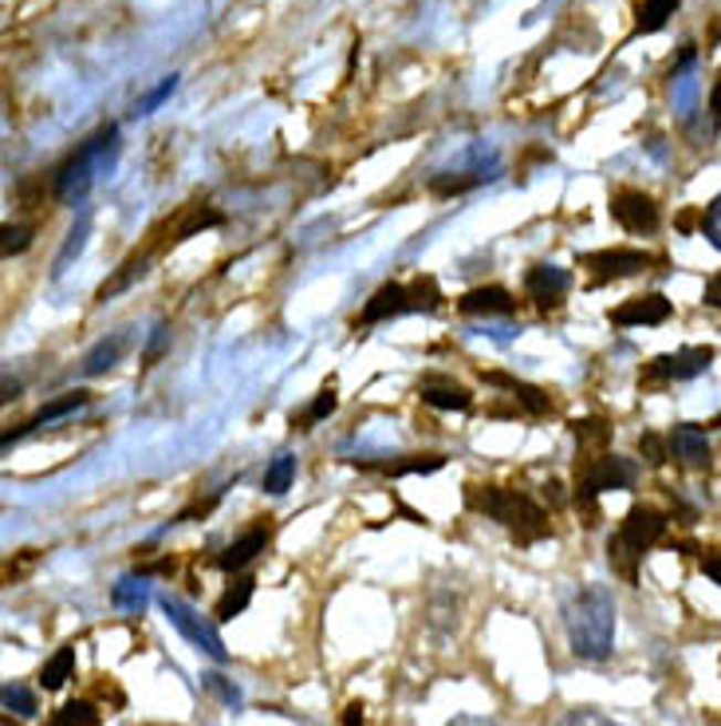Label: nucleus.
I'll return each mask as SVG.
<instances>
[{
	"instance_id": "obj_1",
	"label": "nucleus",
	"mask_w": 721,
	"mask_h": 726,
	"mask_svg": "<svg viewBox=\"0 0 721 726\" xmlns=\"http://www.w3.org/2000/svg\"><path fill=\"white\" fill-rule=\"evenodd\" d=\"M560 616H564V632H568V644L579 660L604 663L615 652V597L604 584L568 589Z\"/></svg>"
},
{
	"instance_id": "obj_2",
	"label": "nucleus",
	"mask_w": 721,
	"mask_h": 726,
	"mask_svg": "<svg viewBox=\"0 0 721 726\" xmlns=\"http://www.w3.org/2000/svg\"><path fill=\"white\" fill-rule=\"evenodd\" d=\"M469 509H478L485 518L501 521L509 533L516 537V544H536L552 533L548 509L529 494L505 490V486H469L466 490Z\"/></svg>"
},
{
	"instance_id": "obj_3",
	"label": "nucleus",
	"mask_w": 721,
	"mask_h": 726,
	"mask_svg": "<svg viewBox=\"0 0 721 726\" xmlns=\"http://www.w3.org/2000/svg\"><path fill=\"white\" fill-rule=\"evenodd\" d=\"M115 163H118V127L107 123V127H100L91 138H83L80 151L55 170V201H64V206L83 201L91 186H95V178L115 170Z\"/></svg>"
},
{
	"instance_id": "obj_4",
	"label": "nucleus",
	"mask_w": 721,
	"mask_h": 726,
	"mask_svg": "<svg viewBox=\"0 0 721 726\" xmlns=\"http://www.w3.org/2000/svg\"><path fill=\"white\" fill-rule=\"evenodd\" d=\"M667 526H670L667 514L655 506H635L631 514L623 518L619 533L607 544V557H612V564L627 577V581H635V564L642 561V553H647L658 537L667 533Z\"/></svg>"
},
{
	"instance_id": "obj_5",
	"label": "nucleus",
	"mask_w": 721,
	"mask_h": 726,
	"mask_svg": "<svg viewBox=\"0 0 721 726\" xmlns=\"http://www.w3.org/2000/svg\"><path fill=\"white\" fill-rule=\"evenodd\" d=\"M639 481V466L623 454H595V458H579L576 463V501L584 509H595V498L607 490H631Z\"/></svg>"
},
{
	"instance_id": "obj_6",
	"label": "nucleus",
	"mask_w": 721,
	"mask_h": 726,
	"mask_svg": "<svg viewBox=\"0 0 721 726\" xmlns=\"http://www.w3.org/2000/svg\"><path fill=\"white\" fill-rule=\"evenodd\" d=\"M158 604H163V612L170 616V624L178 628V632L186 635V640H190V644L198 647V652H206L213 663H226V660H229V652H226V644H221L217 628L209 624V620H201L198 612H194L190 604H186V600H181V597H170V592H166V597H158Z\"/></svg>"
},
{
	"instance_id": "obj_7",
	"label": "nucleus",
	"mask_w": 721,
	"mask_h": 726,
	"mask_svg": "<svg viewBox=\"0 0 721 726\" xmlns=\"http://www.w3.org/2000/svg\"><path fill=\"white\" fill-rule=\"evenodd\" d=\"M650 261L655 257L642 253V249H599V253H587L579 265L592 269V284H604V281H619V277H631V272H642Z\"/></svg>"
},
{
	"instance_id": "obj_8",
	"label": "nucleus",
	"mask_w": 721,
	"mask_h": 726,
	"mask_svg": "<svg viewBox=\"0 0 721 726\" xmlns=\"http://www.w3.org/2000/svg\"><path fill=\"white\" fill-rule=\"evenodd\" d=\"M713 363V348H682L675 355H658L642 367V380H694Z\"/></svg>"
},
{
	"instance_id": "obj_9",
	"label": "nucleus",
	"mask_w": 721,
	"mask_h": 726,
	"mask_svg": "<svg viewBox=\"0 0 721 726\" xmlns=\"http://www.w3.org/2000/svg\"><path fill=\"white\" fill-rule=\"evenodd\" d=\"M612 218L619 221L627 234H655L658 229V206L650 194L642 190H615Z\"/></svg>"
},
{
	"instance_id": "obj_10",
	"label": "nucleus",
	"mask_w": 721,
	"mask_h": 726,
	"mask_svg": "<svg viewBox=\"0 0 721 726\" xmlns=\"http://www.w3.org/2000/svg\"><path fill=\"white\" fill-rule=\"evenodd\" d=\"M670 300L662 292H647V297H635L619 309H612V324L615 328H655V324H667L670 320Z\"/></svg>"
},
{
	"instance_id": "obj_11",
	"label": "nucleus",
	"mask_w": 721,
	"mask_h": 726,
	"mask_svg": "<svg viewBox=\"0 0 721 726\" xmlns=\"http://www.w3.org/2000/svg\"><path fill=\"white\" fill-rule=\"evenodd\" d=\"M524 289H529V297L536 300L541 309H556V304H564V297H568L572 277H568V269H560V265H532L529 277H524Z\"/></svg>"
},
{
	"instance_id": "obj_12",
	"label": "nucleus",
	"mask_w": 721,
	"mask_h": 726,
	"mask_svg": "<svg viewBox=\"0 0 721 726\" xmlns=\"http://www.w3.org/2000/svg\"><path fill=\"white\" fill-rule=\"evenodd\" d=\"M458 309L466 317H513L516 297L509 289H501V284H481V289H469L458 300Z\"/></svg>"
},
{
	"instance_id": "obj_13",
	"label": "nucleus",
	"mask_w": 721,
	"mask_h": 726,
	"mask_svg": "<svg viewBox=\"0 0 721 726\" xmlns=\"http://www.w3.org/2000/svg\"><path fill=\"white\" fill-rule=\"evenodd\" d=\"M670 454H675L682 466H694V470H702V466H710V438H706L702 427H690V423H682V427L670 431Z\"/></svg>"
},
{
	"instance_id": "obj_14",
	"label": "nucleus",
	"mask_w": 721,
	"mask_h": 726,
	"mask_svg": "<svg viewBox=\"0 0 721 726\" xmlns=\"http://www.w3.org/2000/svg\"><path fill=\"white\" fill-rule=\"evenodd\" d=\"M80 407H87V391H67V395H60V400L44 403V407H40L36 415L28 418L24 427H20V431H9V435H4V450H9V446L17 443L20 435H28V431H36V427H48V423H55V418L72 415V411H80Z\"/></svg>"
},
{
	"instance_id": "obj_15",
	"label": "nucleus",
	"mask_w": 721,
	"mask_h": 726,
	"mask_svg": "<svg viewBox=\"0 0 721 726\" xmlns=\"http://www.w3.org/2000/svg\"><path fill=\"white\" fill-rule=\"evenodd\" d=\"M269 526H253L249 533H241L237 537L233 544H229L226 553L217 557V569H226V572H237V569H244V564L253 561L257 553H264V544H269Z\"/></svg>"
},
{
	"instance_id": "obj_16",
	"label": "nucleus",
	"mask_w": 721,
	"mask_h": 726,
	"mask_svg": "<svg viewBox=\"0 0 721 726\" xmlns=\"http://www.w3.org/2000/svg\"><path fill=\"white\" fill-rule=\"evenodd\" d=\"M485 383L513 391V400L521 403L529 415H548V411H552V395L544 387H532V383H521V380H513V375H501V372H489Z\"/></svg>"
},
{
	"instance_id": "obj_17",
	"label": "nucleus",
	"mask_w": 721,
	"mask_h": 726,
	"mask_svg": "<svg viewBox=\"0 0 721 726\" xmlns=\"http://www.w3.org/2000/svg\"><path fill=\"white\" fill-rule=\"evenodd\" d=\"M403 312H406V284H383V289L367 300V309H363L359 324H363V328L383 324V320L403 317Z\"/></svg>"
},
{
	"instance_id": "obj_18",
	"label": "nucleus",
	"mask_w": 721,
	"mask_h": 726,
	"mask_svg": "<svg viewBox=\"0 0 721 726\" xmlns=\"http://www.w3.org/2000/svg\"><path fill=\"white\" fill-rule=\"evenodd\" d=\"M352 466H359V470L390 474V478H403V474H433V470H442L446 454H410V458H403V463H363V458H355Z\"/></svg>"
},
{
	"instance_id": "obj_19",
	"label": "nucleus",
	"mask_w": 721,
	"mask_h": 726,
	"mask_svg": "<svg viewBox=\"0 0 721 726\" xmlns=\"http://www.w3.org/2000/svg\"><path fill=\"white\" fill-rule=\"evenodd\" d=\"M253 592H257V581H253V577H237V581L229 584L226 592H221V600H217V609H213V620H217V624H229L233 616H241V612L249 609Z\"/></svg>"
},
{
	"instance_id": "obj_20",
	"label": "nucleus",
	"mask_w": 721,
	"mask_h": 726,
	"mask_svg": "<svg viewBox=\"0 0 721 726\" xmlns=\"http://www.w3.org/2000/svg\"><path fill=\"white\" fill-rule=\"evenodd\" d=\"M422 403L426 407H438V411H469L473 407V395L458 383H422Z\"/></svg>"
},
{
	"instance_id": "obj_21",
	"label": "nucleus",
	"mask_w": 721,
	"mask_h": 726,
	"mask_svg": "<svg viewBox=\"0 0 721 726\" xmlns=\"http://www.w3.org/2000/svg\"><path fill=\"white\" fill-rule=\"evenodd\" d=\"M127 352V332H115V336L100 340V344L91 348L87 355H83V375H103L111 372L118 363V355Z\"/></svg>"
},
{
	"instance_id": "obj_22",
	"label": "nucleus",
	"mask_w": 721,
	"mask_h": 726,
	"mask_svg": "<svg viewBox=\"0 0 721 726\" xmlns=\"http://www.w3.org/2000/svg\"><path fill=\"white\" fill-rule=\"evenodd\" d=\"M572 435L579 438V446H584V458H595V454H604L607 443H612V423H604V418H576L572 423Z\"/></svg>"
},
{
	"instance_id": "obj_23",
	"label": "nucleus",
	"mask_w": 721,
	"mask_h": 726,
	"mask_svg": "<svg viewBox=\"0 0 721 726\" xmlns=\"http://www.w3.org/2000/svg\"><path fill=\"white\" fill-rule=\"evenodd\" d=\"M682 0H642L639 9H635V32H658V28H667V20L675 17V9Z\"/></svg>"
},
{
	"instance_id": "obj_24",
	"label": "nucleus",
	"mask_w": 721,
	"mask_h": 726,
	"mask_svg": "<svg viewBox=\"0 0 721 726\" xmlns=\"http://www.w3.org/2000/svg\"><path fill=\"white\" fill-rule=\"evenodd\" d=\"M442 304V289L433 277H418L415 284H406V312H433Z\"/></svg>"
},
{
	"instance_id": "obj_25",
	"label": "nucleus",
	"mask_w": 721,
	"mask_h": 726,
	"mask_svg": "<svg viewBox=\"0 0 721 726\" xmlns=\"http://www.w3.org/2000/svg\"><path fill=\"white\" fill-rule=\"evenodd\" d=\"M111 600H115V609H127V612H143L146 600H150V589H146L143 577H123V581L111 589Z\"/></svg>"
},
{
	"instance_id": "obj_26",
	"label": "nucleus",
	"mask_w": 721,
	"mask_h": 726,
	"mask_svg": "<svg viewBox=\"0 0 721 726\" xmlns=\"http://www.w3.org/2000/svg\"><path fill=\"white\" fill-rule=\"evenodd\" d=\"M72 672H75V647H60V652L44 663L40 683H44V691H60L67 680H72Z\"/></svg>"
},
{
	"instance_id": "obj_27",
	"label": "nucleus",
	"mask_w": 721,
	"mask_h": 726,
	"mask_svg": "<svg viewBox=\"0 0 721 726\" xmlns=\"http://www.w3.org/2000/svg\"><path fill=\"white\" fill-rule=\"evenodd\" d=\"M221 214L217 209H209V206H190V214H186V221H181L178 229H174V241H190L194 234H201V229H213V226H221Z\"/></svg>"
},
{
	"instance_id": "obj_28",
	"label": "nucleus",
	"mask_w": 721,
	"mask_h": 726,
	"mask_svg": "<svg viewBox=\"0 0 721 726\" xmlns=\"http://www.w3.org/2000/svg\"><path fill=\"white\" fill-rule=\"evenodd\" d=\"M292 478H296V458H292V454H276V458H272V466L264 470V490H269V494H284L292 486Z\"/></svg>"
},
{
	"instance_id": "obj_29",
	"label": "nucleus",
	"mask_w": 721,
	"mask_h": 726,
	"mask_svg": "<svg viewBox=\"0 0 721 726\" xmlns=\"http://www.w3.org/2000/svg\"><path fill=\"white\" fill-rule=\"evenodd\" d=\"M48 726H100V711L91 707V703L75 699V703H64V707L55 711Z\"/></svg>"
},
{
	"instance_id": "obj_30",
	"label": "nucleus",
	"mask_w": 721,
	"mask_h": 726,
	"mask_svg": "<svg viewBox=\"0 0 721 726\" xmlns=\"http://www.w3.org/2000/svg\"><path fill=\"white\" fill-rule=\"evenodd\" d=\"M143 272H146V257H138V253H135V257H130V261H123V269H118L107 284H103V289H100V300H111V297H115V292L130 289V284H135L138 277H143Z\"/></svg>"
},
{
	"instance_id": "obj_31",
	"label": "nucleus",
	"mask_w": 721,
	"mask_h": 726,
	"mask_svg": "<svg viewBox=\"0 0 721 726\" xmlns=\"http://www.w3.org/2000/svg\"><path fill=\"white\" fill-rule=\"evenodd\" d=\"M87 229H91V218L83 214V218L72 226V234H67V241H64V249H60V257H55V269H52L55 277H60V272H64L67 265H72V257L83 253V246H87Z\"/></svg>"
},
{
	"instance_id": "obj_32",
	"label": "nucleus",
	"mask_w": 721,
	"mask_h": 726,
	"mask_svg": "<svg viewBox=\"0 0 721 726\" xmlns=\"http://www.w3.org/2000/svg\"><path fill=\"white\" fill-rule=\"evenodd\" d=\"M0 699H4V711H17L20 718H36V711H40L36 695L28 687H20V683H4Z\"/></svg>"
},
{
	"instance_id": "obj_33",
	"label": "nucleus",
	"mask_w": 721,
	"mask_h": 726,
	"mask_svg": "<svg viewBox=\"0 0 721 726\" xmlns=\"http://www.w3.org/2000/svg\"><path fill=\"white\" fill-rule=\"evenodd\" d=\"M335 407H339V395H335V387H332V383H327V387L320 391L316 400H312V407H307V415L300 418V423H292V427L307 431V423H320V418L335 415Z\"/></svg>"
},
{
	"instance_id": "obj_34",
	"label": "nucleus",
	"mask_w": 721,
	"mask_h": 726,
	"mask_svg": "<svg viewBox=\"0 0 721 726\" xmlns=\"http://www.w3.org/2000/svg\"><path fill=\"white\" fill-rule=\"evenodd\" d=\"M639 454L647 458V466H662L670 458V438L647 431V435H639Z\"/></svg>"
},
{
	"instance_id": "obj_35",
	"label": "nucleus",
	"mask_w": 721,
	"mask_h": 726,
	"mask_svg": "<svg viewBox=\"0 0 721 726\" xmlns=\"http://www.w3.org/2000/svg\"><path fill=\"white\" fill-rule=\"evenodd\" d=\"M174 91H178V75H166V80L158 83V87H154L150 95H146V100H138L135 115H154V111H158V107H163L166 100H170Z\"/></svg>"
},
{
	"instance_id": "obj_36",
	"label": "nucleus",
	"mask_w": 721,
	"mask_h": 726,
	"mask_svg": "<svg viewBox=\"0 0 721 726\" xmlns=\"http://www.w3.org/2000/svg\"><path fill=\"white\" fill-rule=\"evenodd\" d=\"M36 237V226H4V257H20Z\"/></svg>"
},
{
	"instance_id": "obj_37",
	"label": "nucleus",
	"mask_w": 721,
	"mask_h": 726,
	"mask_svg": "<svg viewBox=\"0 0 721 726\" xmlns=\"http://www.w3.org/2000/svg\"><path fill=\"white\" fill-rule=\"evenodd\" d=\"M481 178H485V174H469V178H450V174H438V178L430 182V190H433V194H442V198H450V194L473 190V186H478Z\"/></svg>"
},
{
	"instance_id": "obj_38",
	"label": "nucleus",
	"mask_w": 721,
	"mask_h": 726,
	"mask_svg": "<svg viewBox=\"0 0 721 726\" xmlns=\"http://www.w3.org/2000/svg\"><path fill=\"white\" fill-rule=\"evenodd\" d=\"M560 726H623V723H615V718H607L604 711H595V707H576L560 718Z\"/></svg>"
},
{
	"instance_id": "obj_39",
	"label": "nucleus",
	"mask_w": 721,
	"mask_h": 726,
	"mask_svg": "<svg viewBox=\"0 0 721 726\" xmlns=\"http://www.w3.org/2000/svg\"><path fill=\"white\" fill-rule=\"evenodd\" d=\"M201 683H206V687L213 691V695H217L221 703H229V707H241V691H237L233 683L226 680V675L209 672V675H201Z\"/></svg>"
},
{
	"instance_id": "obj_40",
	"label": "nucleus",
	"mask_w": 721,
	"mask_h": 726,
	"mask_svg": "<svg viewBox=\"0 0 721 726\" xmlns=\"http://www.w3.org/2000/svg\"><path fill=\"white\" fill-rule=\"evenodd\" d=\"M702 234H706V241H710L713 249H721V194L710 201V206H706V214H702Z\"/></svg>"
},
{
	"instance_id": "obj_41",
	"label": "nucleus",
	"mask_w": 721,
	"mask_h": 726,
	"mask_svg": "<svg viewBox=\"0 0 721 726\" xmlns=\"http://www.w3.org/2000/svg\"><path fill=\"white\" fill-rule=\"evenodd\" d=\"M166 344H170V324H154V332H150V344H146V352H143V363L150 367V363H158V355L166 352Z\"/></svg>"
},
{
	"instance_id": "obj_42",
	"label": "nucleus",
	"mask_w": 721,
	"mask_h": 726,
	"mask_svg": "<svg viewBox=\"0 0 721 726\" xmlns=\"http://www.w3.org/2000/svg\"><path fill=\"white\" fill-rule=\"evenodd\" d=\"M706 304H710V309H721V272H713L710 281H706Z\"/></svg>"
},
{
	"instance_id": "obj_43",
	"label": "nucleus",
	"mask_w": 721,
	"mask_h": 726,
	"mask_svg": "<svg viewBox=\"0 0 721 726\" xmlns=\"http://www.w3.org/2000/svg\"><path fill=\"white\" fill-rule=\"evenodd\" d=\"M446 726H497L493 718H481V715H458V718H450Z\"/></svg>"
},
{
	"instance_id": "obj_44",
	"label": "nucleus",
	"mask_w": 721,
	"mask_h": 726,
	"mask_svg": "<svg viewBox=\"0 0 721 726\" xmlns=\"http://www.w3.org/2000/svg\"><path fill=\"white\" fill-rule=\"evenodd\" d=\"M702 569H706V577H710L713 584H721V553L706 557V561H702Z\"/></svg>"
},
{
	"instance_id": "obj_45",
	"label": "nucleus",
	"mask_w": 721,
	"mask_h": 726,
	"mask_svg": "<svg viewBox=\"0 0 721 726\" xmlns=\"http://www.w3.org/2000/svg\"><path fill=\"white\" fill-rule=\"evenodd\" d=\"M343 726H363V703H352L343 711Z\"/></svg>"
},
{
	"instance_id": "obj_46",
	"label": "nucleus",
	"mask_w": 721,
	"mask_h": 726,
	"mask_svg": "<svg viewBox=\"0 0 721 726\" xmlns=\"http://www.w3.org/2000/svg\"><path fill=\"white\" fill-rule=\"evenodd\" d=\"M544 490H548V501H552V506H564V494H560L564 486H560V481H548Z\"/></svg>"
},
{
	"instance_id": "obj_47",
	"label": "nucleus",
	"mask_w": 721,
	"mask_h": 726,
	"mask_svg": "<svg viewBox=\"0 0 721 726\" xmlns=\"http://www.w3.org/2000/svg\"><path fill=\"white\" fill-rule=\"evenodd\" d=\"M710 107H713V115L721 118V80L713 83V91H710Z\"/></svg>"
},
{
	"instance_id": "obj_48",
	"label": "nucleus",
	"mask_w": 721,
	"mask_h": 726,
	"mask_svg": "<svg viewBox=\"0 0 721 726\" xmlns=\"http://www.w3.org/2000/svg\"><path fill=\"white\" fill-rule=\"evenodd\" d=\"M17 391H20L17 380H4V400H17Z\"/></svg>"
},
{
	"instance_id": "obj_49",
	"label": "nucleus",
	"mask_w": 721,
	"mask_h": 726,
	"mask_svg": "<svg viewBox=\"0 0 721 726\" xmlns=\"http://www.w3.org/2000/svg\"><path fill=\"white\" fill-rule=\"evenodd\" d=\"M710 431H721V415H718V418H713V423H710Z\"/></svg>"
}]
</instances>
